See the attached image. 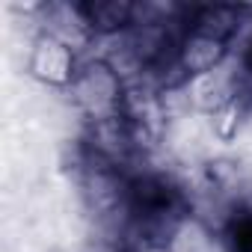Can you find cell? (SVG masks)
Instances as JSON below:
<instances>
[{"mask_svg": "<svg viewBox=\"0 0 252 252\" xmlns=\"http://www.w3.org/2000/svg\"><path fill=\"white\" fill-rule=\"evenodd\" d=\"M39 15H42V30L39 33H48V36L65 42L74 51H80L83 45H89L95 39V33L86 21L83 3H42Z\"/></svg>", "mask_w": 252, "mask_h": 252, "instance_id": "6", "label": "cell"}, {"mask_svg": "<svg viewBox=\"0 0 252 252\" xmlns=\"http://www.w3.org/2000/svg\"><path fill=\"white\" fill-rule=\"evenodd\" d=\"M122 122L131 128V134L137 137L140 149L149 152L160 143L166 122H169V107H166V89L152 86L146 80H134L125 89L122 107H119Z\"/></svg>", "mask_w": 252, "mask_h": 252, "instance_id": "2", "label": "cell"}, {"mask_svg": "<svg viewBox=\"0 0 252 252\" xmlns=\"http://www.w3.org/2000/svg\"><path fill=\"white\" fill-rule=\"evenodd\" d=\"M217 240H220V231H214L205 217L190 211L172 225L160 252H214Z\"/></svg>", "mask_w": 252, "mask_h": 252, "instance_id": "8", "label": "cell"}, {"mask_svg": "<svg viewBox=\"0 0 252 252\" xmlns=\"http://www.w3.org/2000/svg\"><path fill=\"white\" fill-rule=\"evenodd\" d=\"M83 12L95 36H125L137 24V3L128 0H83Z\"/></svg>", "mask_w": 252, "mask_h": 252, "instance_id": "7", "label": "cell"}, {"mask_svg": "<svg viewBox=\"0 0 252 252\" xmlns=\"http://www.w3.org/2000/svg\"><path fill=\"white\" fill-rule=\"evenodd\" d=\"M228 54H231L228 42H222V39H217L211 33L184 27V33L178 39V54H175V68L181 74V83L190 80V77L208 74V71H214L220 65H225Z\"/></svg>", "mask_w": 252, "mask_h": 252, "instance_id": "4", "label": "cell"}, {"mask_svg": "<svg viewBox=\"0 0 252 252\" xmlns=\"http://www.w3.org/2000/svg\"><path fill=\"white\" fill-rule=\"evenodd\" d=\"M220 243L225 252H252V205H237L225 214Z\"/></svg>", "mask_w": 252, "mask_h": 252, "instance_id": "9", "label": "cell"}, {"mask_svg": "<svg viewBox=\"0 0 252 252\" xmlns=\"http://www.w3.org/2000/svg\"><path fill=\"white\" fill-rule=\"evenodd\" d=\"M243 89H246V80L240 77L237 68L231 71L228 63L220 65V68H214V71H208V74L184 80V98H187V104L193 110H199V113H208V116H214L217 110H222Z\"/></svg>", "mask_w": 252, "mask_h": 252, "instance_id": "5", "label": "cell"}, {"mask_svg": "<svg viewBox=\"0 0 252 252\" xmlns=\"http://www.w3.org/2000/svg\"><path fill=\"white\" fill-rule=\"evenodd\" d=\"M237 166L231 160H208L202 166V190L211 199H222L231 190H237Z\"/></svg>", "mask_w": 252, "mask_h": 252, "instance_id": "11", "label": "cell"}, {"mask_svg": "<svg viewBox=\"0 0 252 252\" xmlns=\"http://www.w3.org/2000/svg\"><path fill=\"white\" fill-rule=\"evenodd\" d=\"M237 71H240V77L246 80V86H252V36L243 42V48H240V54H237Z\"/></svg>", "mask_w": 252, "mask_h": 252, "instance_id": "12", "label": "cell"}, {"mask_svg": "<svg viewBox=\"0 0 252 252\" xmlns=\"http://www.w3.org/2000/svg\"><path fill=\"white\" fill-rule=\"evenodd\" d=\"M125 89H128V83H125L122 71L110 60H101V57L80 63V68L68 86L71 101L86 116V122H101V119L116 116L122 107Z\"/></svg>", "mask_w": 252, "mask_h": 252, "instance_id": "1", "label": "cell"}, {"mask_svg": "<svg viewBox=\"0 0 252 252\" xmlns=\"http://www.w3.org/2000/svg\"><path fill=\"white\" fill-rule=\"evenodd\" d=\"M77 68H80V63H77L74 48H68L65 42H60L48 33H36V39L30 45V57H27V74L30 77H36L45 86L68 89Z\"/></svg>", "mask_w": 252, "mask_h": 252, "instance_id": "3", "label": "cell"}, {"mask_svg": "<svg viewBox=\"0 0 252 252\" xmlns=\"http://www.w3.org/2000/svg\"><path fill=\"white\" fill-rule=\"evenodd\" d=\"M249 110H252V86H246L240 95H234L222 110H217V113L211 116V125H214L217 137L231 140V137L243 128V122H246Z\"/></svg>", "mask_w": 252, "mask_h": 252, "instance_id": "10", "label": "cell"}]
</instances>
